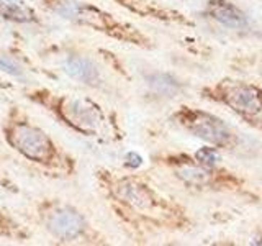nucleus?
I'll use <instances>...</instances> for the list:
<instances>
[{"label": "nucleus", "instance_id": "obj_14", "mask_svg": "<svg viewBox=\"0 0 262 246\" xmlns=\"http://www.w3.org/2000/svg\"><path fill=\"white\" fill-rule=\"evenodd\" d=\"M31 236L33 235L27 223H23L21 220L16 218L10 210L0 203V238H5L8 241L27 243L31 240Z\"/></svg>", "mask_w": 262, "mask_h": 246}, {"label": "nucleus", "instance_id": "obj_6", "mask_svg": "<svg viewBox=\"0 0 262 246\" xmlns=\"http://www.w3.org/2000/svg\"><path fill=\"white\" fill-rule=\"evenodd\" d=\"M30 220L56 244L108 246L106 236L77 205L59 197H39L30 207Z\"/></svg>", "mask_w": 262, "mask_h": 246}, {"label": "nucleus", "instance_id": "obj_1", "mask_svg": "<svg viewBox=\"0 0 262 246\" xmlns=\"http://www.w3.org/2000/svg\"><path fill=\"white\" fill-rule=\"evenodd\" d=\"M94 180L113 218L131 238L188 233L195 228L190 210L136 169L98 166Z\"/></svg>", "mask_w": 262, "mask_h": 246}, {"label": "nucleus", "instance_id": "obj_3", "mask_svg": "<svg viewBox=\"0 0 262 246\" xmlns=\"http://www.w3.org/2000/svg\"><path fill=\"white\" fill-rule=\"evenodd\" d=\"M4 143L31 166L53 179H72L79 171L74 154L57 143L20 105H10L0 121Z\"/></svg>", "mask_w": 262, "mask_h": 246}, {"label": "nucleus", "instance_id": "obj_8", "mask_svg": "<svg viewBox=\"0 0 262 246\" xmlns=\"http://www.w3.org/2000/svg\"><path fill=\"white\" fill-rule=\"evenodd\" d=\"M199 95L210 104L225 107L244 125L262 133V86L259 82L225 76L202 86Z\"/></svg>", "mask_w": 262, "mask_h": 246}, {"label": "nucleus", "instance_id": "obj_17", "mask_svg": "<svg viewBox=\"0 0 262 246\" xmlns=\"http://www.w3.org/2000/svg\"><path fill=\"white\" fill-rule=\"evenodd\" d=\"M10 2H21V0H10Z\"/></svg>", "mask_w": 262, "mask_h": 246}, {"label": "nucleus", "instance_id": "obj_16", "mask_svg": "<svg viewBox=\"0 0 262 246\" xmlns=\"http://www.w3.org/2000/svg\"><path fill=\"white\" fill-rule=\"evenodd\" d=\"M2 162H4V154H2V151H0V166H2Z\"/></svg>", "mask_w": 262, "mask_h": 246}, {"label": "nucleus", "instance_id": "obj_15", "mask_svg": "<svg viewBox=\"0 0 262 246\" xmlns=\"http://www.w3.org/2000/svg\"><path fill=\"white\" fill-rule=\"evenodd\" d=\"M237 71H251L254 76L262 80V51L260 53H251V54H241L237 57V63L233 64Z\"/></svg>", "mask_w": 262, "mask_h": 246}, {"label": "nucleus", "instance_id": "obj_13", "mask_svg": "<svg viewBox=\"0 0 262 246\" xmlns=\"http://www.w3.org/2000/svg\"><path fill=\"white\" fill-rule=\"evenodd\" d=\"M0 18L15 25H43V18L36 12V8L21 2H10V0H0Z\"/></svg>", "mask_w": 262, "mask_h": 246}, {"label": "nucleus", "instance_id": "obj_4", "mask_svg": "<svg viewBox=\"0 0 262 246\" xmlns=\"http://www.w3.org/2000/svg\"><path fill=\"white\" fill-rule=\"evenodd\" d=\"M156 166L167 171L185 191L195 194H228L257 202L259 195L249 187L248 180L237 172L220 166H208L195 158L193 153L164 151L152 156Z\"/></svg>", "mask_w": 262, "mask_h": 246}, {"label": "nucleus", "instance_id": "obj_12", "mask_svg": "<svg viewBox=\"0 0 262 246\" xmlns=\"http://www.w3.org/2000/svg\"><path fill=\"white\" fill-rule=\"evenodd\" d=\"M0 72L7 77L27 82L31 74H39V71L28 56H25L21 49L13 46H0Z\"/></svg>", "mask_w": 262, "mask_h": 246}, {"label": "nucleus", "instance_id": "obj_7", "mask_svg": "<svg viewBox=\"0 0 262 246\" xmlns=\"http://www.w3.org/2000/svg\"><path fill=\"white\" fill-rule=\"evenodd\" d=\"M43 10L80 28H89L108 39L133 46L143 51H152L154 39L136 25L120 18L100 5L87 0H38Z\"/></svg>", "mask_w": 262, "mask_h": 246}, {"label": "nucleus", "instance_id": "obj_10", "mask_svg": "<svg viewBox=\"0 0 262 246\" xmlns=\"http://www.w3.org/2000/svg\"><path fill=\"white\" fill-rule=\"evenodd\" d=\"M125 12L138 16V18L151 20L156 23L167 25V27H180V28H195L196 22L190 18L179 8L169 7L156 2V0H112Z\"/></svg>", "mask_w": 262, "mask_h": 246}, {"label": "nucleus", "instance_id": "obj_9", "mask_svg": "<svg viewBox=\"0 0 262 246\" xmlns=\"http://www.w3.org/2000/svg\"><path fill=\"white\" fill-rule=\"evenodd\" d=\"M169 121L188 136L203 145L218 148L223 153H234L243 146L237 130L220 115L195 105H179L169 115Z\"/></svg>", "mask_w": 262, "mask_h": 246}, {"label": "nucleus", "instance_id": "obj_2", "mask_svg": "<svg viewBox=\"0 0 262 246\" xmlns=\"http://www.w3.org/2000/svg\"><path fill=\"white\" fill-rule=\"evenodd\" d=\"M21 94L28 102L41 107L62 127L79 136L98 143H115L123 138V131L115 113L106 110L92 97L59 92L43 84L23 87Z\"/></svg>", "mask_w": 262, "mask_h": 246}, {"label": "nucleus", "instance_id": "obj_11", "mask_svg": "<svg viewBox=\"0 0 262 246\" xmlns=\"http://www.w3.org/2000/svg\"><path fill=\"white\" fill-rule=\"evenodd\" d=\"M200 16L216 27L234 33L249 31L252 27L249 15L234 0H205L200 8Z\"/></svg>", "mask_w": 262, "mask_h": 246}, {"label": "nucleus", "instance_id": "obj_5", "mask_svg": "<svg viewBox=\"0 0 262 246\" xmlns=\"http://www.w3.org/2000/svg\"><path fill=\"white\" fill-rule=\"evenodd\" d=\"M41 54L45 63L51 64L68 79L97 92L112 94L117 90L115 74L123 79L128 77L125 68L106 49L94 53L84 46L53 43L41 49Z\"/></svg>", "mask_w": 262, "mask_h": 246}]
</instances>
